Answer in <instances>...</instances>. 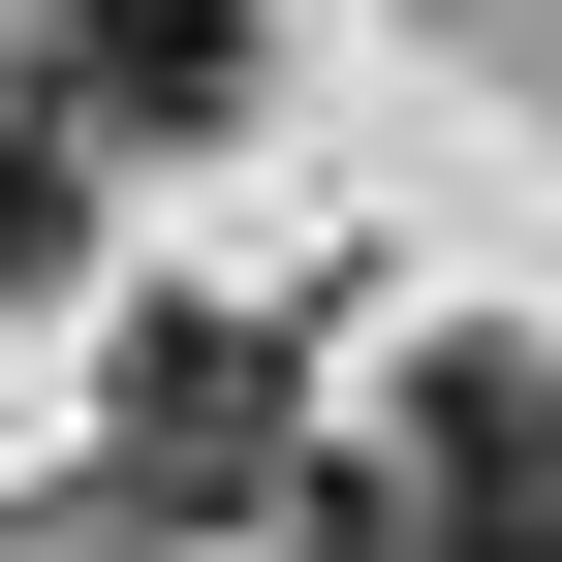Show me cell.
Here are the masks:
<instances>
[{
	"label": "cell",
	"instance_id": "1",
	"mask_svg": "<svg viewBox=\"0 0 562 562\" xmlns=\"http://www.w3.org/2000/svg\"><path fill=\"white\" fill-rule=\"evenodd\" d=\"M406 531H438V562H562V344L406 375Z\"/></svg>",
	"mask_w": 562,
	"mask_h": 562
},
{
	"label": "cell",
	"instance_id": "2",
	"mask_svg": "<svg viewBox=\"0 0 562 562\" xmlns=\"http://www.w3.org/2000/svg\"><path fill=\"white\" fill-rule=\"evenodd\" d=\"M125 469H157V501H250V469H281V344L250 313H157V344H125Z\"/></svg>",
	"mask_w": 562,
	"mask_h": 562
},
{
	"label": "cell",
	"instance_id": "3",
	"mask_svg": "<svg viewBox=\"0 0 562 562\" xmlns=\"http://www.w3.org/2000/svg\"><path fill=\"white\" fill-rule=\"evenodd\" d=\"M250 94V0H63V125H220Z\"/></svg>",
	"mask_w": 562,
	"mask_h": 562
},
{
	"label": "cell",
	"instance_id": "4",
	"mask_svg": "<svg viewBox=\"0 0 562 562\" xmlns=\"http://www.w3.org/2000/svg\"><path fill=\"white\" fill-rule=\"evenodd\" d=\"M0 281H63V157H32V125H0Z\"/></svg>",
	"mask_w": 562,
	"mask_h": 562
}]
</instances>
